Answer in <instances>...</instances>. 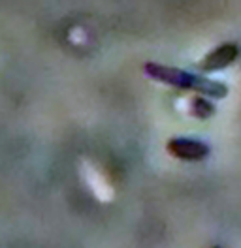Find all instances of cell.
Here are the masks:
<instances>
[{
	"label": "cell",
	"instance_id": "1",
	"mask_svg": "<svg viewBox=\"0 0 241 248\" xmlns=\"http://www.w3.org/2000/svg\"><path fill=\"white\" fill-rule=\"evenodd\" d=\"M143 72H145V76H149L151 79H155L158 83H166L170 87L183 89V91H192V93L204 94L209 98H226V94H228V87L221 81L206 79L202 76H196V74L185 72L179 68L164 66L158 62H145Z\"/></svg>",
	"mask_w": 241,
	"mask_h": 248
},
{
	"label": "cell",
	"instance_id": "2",
	"mask_svg": "<svg viewBox=\"0 0 241 248\" xmlns=\"http://www.w3.org/2000/svg\"><path fill=\"white\" fill-rule=\"evenodd\" d=\"M168 153L185 162H200L209 156V147L192 138H173L168 141Z\"/></svg>",
	"mask_w": 241,
	"mask_h": 248
},
{
	"label": "cell",
	"instance_id": "3",
	"mask_svg": "<svg viewBox=\"0 0 241 248\" xmlns=\"http://www.w3.org/2000/svg\"><path fill=\"white\" fill-rule=\"evenodd\" d=\"M238 57H240V46L238 44H223V46L215 47L198 66L206 74L221 72V70H226L230 64L238 61Z\"/></svg>",
	"mask_w": 241,
	"mask_h": 248
},
{
	"label": "cell",
	"instance_id": "4",
	"mask_svg": "<svg viewBox=\"0 0 241 248\" xmlns=\"http://www.w3.org/2000/svg\"><path fill=\"white\" fill-rule=\"evenodd\" d=\"M190 113L198 119H209L215 115V106L211 102H207L204 96H196L190 102Z\"/></svg>",
	"mask_w": 241,
	"mask_h": 248
},
{
	"label": "cell",
	"instance_id": "5",
	"mask_svg": "<svg viewBox=\"0 0 241 248\" xmlns=\"http://www.w3.org/2000/svg\"><path fill=\"white\" fill-rule=\"evenodd\" d=\"M213 248H221V247H213Z\"/></svg>",
	"mask_w": 241,
	"mask_h": 248
}]
</instances>
